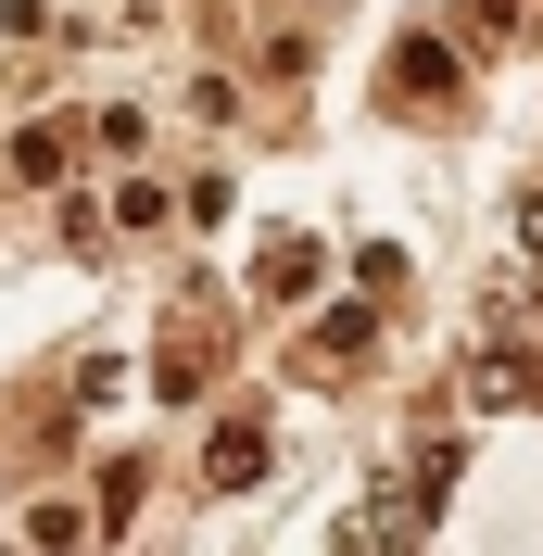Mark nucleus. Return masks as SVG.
Segmentation results:
<instances>
[{
	"label": "nucleus",
	"instance_id": "423d86ee",
	"mask_svg": "<svg viewBox=\"0 0 543 556\" xmlns=\"http://www.w3.org/2000/svg\"><path fill=\"white\" fill-rule=\"evenodd\" d=\"M468 26H480V38H506V26H518V0H468Z\"/></svg>",
	"mask_w": 543,
	"mask_h": 556
},
{
	"label": "nucleus",
	"instance_id": "0eeeda50",
	"mask_svg": "<svg viewBox=\"0 0 543 556\" xmlns=\"http://www.w3.org/2000/svg\"><path fill=\"white\" fill-rule=\"evenodd\" d=\"M518 241H531V266H543V190H518Z\"/></svg>",
	"mask_w": 543,
	"mask_h": 556
},
{
	"label": "nucleus",
	"instance_id": "39448f33",
	"mask_svg": "<svg viewBox=\"0 0 543 556\" xmlns=\"http://www.w3.org/2000/svg\"><path fill=\"white\" fill-rule=\"evenodd\" d=\"M13 177H64V127H26V139H13Z\"/></svg>",
	"mask_w": 543,
	"mask_h": 556
},
{
	"label": "nucleus",
	"instance_id": "7ed1b4c3",
	"mask_svg": "<svg viewBox=\"0 0 543 556\" xmlns=\"http://www.w3.org/2000/svg\"><path fill=\"white\" fill-rule=\"evenodd\" d=\"M203 468H215V493H253V481H266V430H253V417H228Z\"/></svg>",
	"mask_w": 543,
	"mask_h": 556
},
{
	"label": "nucleus",
	"instance_id": "f257e3e1",
	"mask_svg": "<svg viewBox=\"0 0 543 556\" xmlns=\"http://www.w3.org/2000/svg\"><path fill=\"white\" fill-rule=\"evenodd\" d=\"M455 89H468L455 38H392V64H379V102H417V114H442Z\"/></svg>",
	"mask_w": 543,
	"mask_h": 556
},
{
	"label": "nucleus",
	"instance_id": "f03ea898",
	"mask_svg": "<svg viewBox=\"0 0 543 556\" xmlns=\"http://www.w3.org/2000/svg\"><path fill=\"white\" fill-rule=\"evenodd\" d=\"M316 278H329V241H266L253 253V291H266V304H304Z\"/></svg>",
	"mask_w": 543,
	"mask_h": 556
},
{
	"label": "nucleus",
	"instance_id": "20e7f679",
	"mask_svg": "<svg viewBox=\"0 0 543 556\" xmlns=\"http://www.w3.org/2000/svg\"><path fill=\"white\" fill-rule=\"evenodd\" d=\"M367 342H379V316H367V304H341L329 329H316V354H329V367H354V354H367Z\"/></svg>",
	"mask_w": 543,
	"mask_h": 556
}]
</instances>
